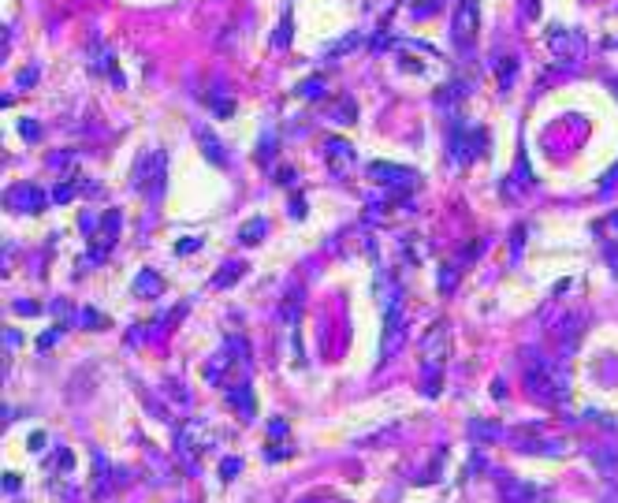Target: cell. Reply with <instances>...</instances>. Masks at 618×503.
<instances>
[{
	"label": "cell",
	"mask_w": 618,
	"mask_h": 503,
	"mask_svg": "<svg viewBox=\"0 0 618 503\" xmlns=\"http://www.w3.org/2000/svg\"><path fill=\"white\" fill-rule=\"evenodd\" d=\"M447 325L444 321H436L425 332V340H421V365H425V373H429V396H436V373L444 369V362H447Z\"/></svg>",
	"instance_id": "6da1fadb"
},
{
	"label": "cell",
	"mask_w": 618,
	"mask_h": 503,
	"mask_svg": "<svg viewBox=\"0 0 618 503\" xmlns=\"http://www.w3.org/2000/svg\"><path fill=\"white\" fill-rule=\"evenodd\" d=\"M529 396H537L544 402H559L566 399V377L555 362H537L529 373Z\"/></svg>",
	"instance_id": "7a4b0ae2"
},
{
	"label": "cell",
	"mask_w": 618,
	"mask_h": 503,
	"mask_svg": "<svg viewBox=\"0 0 618 503\" xmlns=\"http://www.w3.org/2000/svg\"><path fill=\"white\" fill-rule=\"evenodd\" d=\"M477 23H481V8L477 0H458V12H455V23H451V41L458 49H469L477 38Z\"/></svg>",
	"instance_id": "3957f363"
},
{
	"label": "cell",
	"mask_w": 618,
	"mask_h": 503,
	"mask_svg": "<svg viewBox=\"0 0 618 503\" xmlns=\"http://www.w3.org/2000/svg\"><path fill=\"white\" fill-rule=\"evenodd\" d=\"M402 336H406L402 298H399V291H395V295L387 298V314H384V358H391V354L402 347Z\"/></svg>",
	"instance_id": "277c9868"
},
{
	"label": "cell",
	"mask_w": 618,
	"mask_h": 503,
	"mask_svg": "<svg viewBox=\"0 0 618 503\" xmlns=\"http://www.w3.org/2000/svg\"><path fill=\"white\" fill-rule=\"evenodd\" d=\"M373 176H376V183H384V187H399V190L418 187V172L399 168V164H380V161H376L373 164Z\"/></svg>",
	"instance_id": "5b68a950"
},
{
	"label": "cell",
	"mask_w": 618,
	"mask_h": 503,
	"mask_svg": "<svg viewBox=\"0 0 618 503\" xmlns=\"http://www.w3.org/2000/svg\"><path fill=\"white\" fill-rule=\"evenodd\" d=\"M551 52L562 57L566 63H577L581 52H585V38H581L577 30H555L551 34Z\"/></svg>",
	"instance_id": "8992f818"
},
{
	"label": "cell",
	"mask_w": 618,
	"mask_h": 503,
	"mask_svg": "<svg viewBox=\"0 0 618 503\" xmlns=\"http://www.w3.org/2000/svg\"><path fill=\"white\" fill-rule=\"evenodd\" d=\"M145 183H138V190H145L150 198H161V190H164V153L156 150V153H150L145 157Z\"/></svg>",
	"instance_id": "52a82bcc"
},
{
	"label": "cell",
	"mask_w": 618,
	"mask_h": 503,
	"mask_svg": "<svg viewBox=\"0 0 618 503\" xmlns=\"http://www.w3.org/2000/svg\"><path fill=\"white\" fill-rule=\"evenodd\" d=\"M350 161H354V150H350L347 142L331 138V142H328V164H331V172H336V176H343Z\"/></svg>",
	"instance_id": "ba28073f"
},
{
	"label": "cell",
	"mask_w": 618,
	"mask_h": 503,
	"mask_svg": "<svg viewBox=\"0 0 618 503\" xmlns=\"http://www.w3.org/2000/svg\"><path fill=\"white\" fill-rule=\"evenodd\" d=\"M15 201H23L30 213H41V205H45V198H41L38 187H15V190H8V205H15Z\"/></svg>",
	"instance_id": "9c48e42d"
},
{
	"label": "cell",
	"mask_w": 618,
	"mask_h": 503,
	"mask_svg": "<svg viewBox=\"0 0 618 503\" xmlns=\"http://www.w3.org/2000/svg\"><path fill=\"white\" fill-rule=\"evenodd\" d=\"M265 232H269V224H265V216H254V220L246 224L243 232H238V239H243L246 246H254V243H257V235H265Z\"/></svg>",
	"instance_id": "30bf717a"
},
{
	"label": "cell",
	"mask_w": 618,
	"mask_h": 503,
	"mask_svg": "<svg viewBox=\"0 0 618 503\" xmlns=\"http://www.w3.org/2000/svg\"><path fill=\"white\" fill-rule=\"evenodd\" d=\"M198 138H201V145H205V153H209V161H213V164H220V168H224V164H227V161H224V153H220V145H216V138H213V134H205V131H198Z\"/></svg>",
	"instance_id": "8fae6325"
},
{
	"label": "cell",
	"mask_w": 618,
	"mask_h": 503,
	"mask_svg": "<svg viewBox=\"0 0 618 503\" xmlns=\"http://www.w3.org/2000/svg\"><path fill=\"white\" fill-rule=\"evenodd\" d=\"M134 291H150V295H161L164 291V283L153 276V272H142V276L134 280Z\"/></svg>",
	"instance_id": "7c38bea8"
},
{
	"label": "cell",
	"mask_w": 618,
	"mask_h": 503,
	"mask_svg": "<svg viewBox=\"0 0 618 503\" xmlns=\"http://www.w3.org/2000/svg\"><path fill=\"white\" fill-rule=\"evenodd\" d=\"M238 276H243V265H238V261H235V265H224V272L216 276V287H224V283H231V280H238Z\"/></svg>",
	"instance_id": "4fadbf2b"
},
{
	"label": "cell",
	"mask_w": 618,
	"mask_h": 503,
	"mask_svg": "<svg viewBox=\"0 0 618 503\" xmlns=\"http://www.w3.org/2000/svg\"><path fill=\"white\" fill-rule=\"evenodd\" d=\"M320 86H325V79H309L298 86V97H320Z\"/></svg>",
	"instance_id": "5bb4252c"
},
{
	"label": "cell",
	"mask_w": 618,
	"mask_h": 503,
	"mask_svg": "<svg viewBox=\"0 0 618 503\" xmlns=\"http://www.w3.org/2000/svg\"><path fill=\"white\" fill-rule=\"evenodd\" d=\"M615 90H618V86H615Z\"/></svg>",
	"instance_id": "9a60e30c"
}]
</instances>
